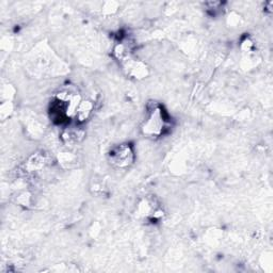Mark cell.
<instances>
[{"instance_id": "cell-1", "label": "cell", "mask_w": 273, "mask_h": 273, "mask_svg": "<svg viewBox=\"0 0 273 273\" xmlns=\"http://www.w3.org/2000/svg\"><path fill=\"white\" fill-rule=\"evenodd\" d=\"M131 151L130 148L127 146H123L118 148L117 151L113 152L111 154V157L113 159V163H115L118 167H126L130 163V158H131Z\"/></svg>"}]
</instances>
